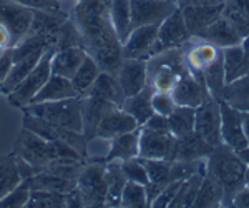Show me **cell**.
<instances>
[{
    "instance_id": "681fc988",
    "label": "cell",
    "mask_w": 249,
    "mask_h": 208,
    "mask_svg": "<svg viewBox=\"0 0 249 208\" xmlns=\"http://www.w3.org/2000/svg\"><path fill=\"white\" fill-rule=\"evenodd\" d=\"M231 207H241V208H249V187H243L236 197L232 198Z\"/></svg>"
},
{
    "instance_id": "f546056e",
    "label": "cell",
    "mask_w": 249,
    "mask_h": 208,
    "mask_svg": "<svg viewBox=\"0 0 249 208\" xmlns=\"http://www.w3.org/2000/svg\"><path fill=\"white\" fill-rule=\"evenodd\" d=\"M108 17L118 35L120 42H124L131 32V3L130 0H110L108 2Z\"/></svg>"
},
{
    "instance_id": "e0dca14e",
    "label": "cell",
    "mask_w": 249,
    "mask_h": 208,
    "mask_svg": "<svg viewBox=\"0 0 249 208\" xmlns=\"http://www.w3.org/2000/svg\"><path fill=\"white\" fill-rule=\"evenodd\" d=\"M208 95L211 94L208 90L204 80L195 77L191 72H188L183 77H179L175 89L171 90V97L175 100L176 105L193 107V109H196Z\"/></svg>"
},
{
    "instance_id": "d4e9b609",
    "label": "cell",
    "mask_w": 249,
    "mask_h": 208,
    "mask_svg": "<svg viewBox=\"0 0 249 208\" xmlns=\"http://www.w3.org/2000/svg\"><path fill=\"white\" fill-rule=\"evenodd\" d=\"M85 95H91V97H98L108 102L115 103L116 107L122 109L123 102H124V94L118 83V78L113 74H108V72H100V75L96 77L93 82V85L87 90Z\"/></svg>"
},
{
    "instance_id": "6da1fadb",
    "label": "cell",
    "mask_w": 249,
    "mask_h": 208,
    "mask_svg": "<svg viewBox=\"0 0 249 208\" xmlns=\"http://www.w3.org/2000/svg\"><path fill=\"white\" fill-rule=\"evenodd\" d=\"M82 34L83 49L100 69L116 75L123 62V43L108 17V3L78 0L73 7V19Z\"/></svg>"
},
{
    "instance_id": "b9f144b4",
    "label": "cell",
    "mask_w": 249,
    "mask_h": 208,
    "mask_svg": "<svg viewBox=\"0 0 249 208\" xmlns=\"http://www.w3.org/2000/svg\"><path fill=\"white\" fill-rule=\"evenodd\" d=\"M32 189L29 180H22L10 193H7L5 197L0 200V208H22L27 207L30 198Z\"/></svg>"
},
{
    "instance_id": "bcb514c9",
    "label": "cell",
    "mask_w": 249,
    "mask_h": 208,
    "mask_svg": "<svg viewBox=\"0 0 249 208\" xmlns=\"http://www.w3.org/2000/svg\"><path fill=\"white\" fill-rule=\"evenodd\" d=\"M15 2L22 3L25 7H30L34 10H58L62 9L60 7V2L57 0H15Z\"/></svg>"
},
{
    "instance_id": "c3c4849f",
    "label": "cell",
    "mask_w": 249,
    "mask_h": 208,
    "mask_svg": "<svg viewBox=\"0 0 249 208\" xmlns=\"http://www.w3.org/2000/svg\"><path fill=\"white\" fill-rule=\"evenodd\" d=\"M15 158H17L18 173H20V177H22V180H29V178L34 177L35 173H38V171L35 170L29 162H25V160L20 158V157H17V155H15Z\"/></svg>"
},
{
    "instance_id": "11a10c76",
    "label": "cell",
    "mask_w": 249,
    "mask_h": 208,
    "mask_svg": "<svg viewBox=\"0 0 249 208\" xmlns=\"http://www.w3.org/2000/svg\"><path fill=\"white\" fill-rule=\"evenodd\" d=\"M241 47H243L244 50V55H246V58L249 60V35L243 38V42H241Z\"/></svg>"
},
{
    "instance_id": "7dc6e473",
    "label": "cell",
    "mask_w": 249,
    "mask_h": 208,
    "mask_svg": "<svg viewBox=\"0 0 249 208\" xmlns=\"http://www.w3.org/2000/svg\"><path fill=\"white\" fill-rule=\"evenodd\" d=\"M142 127H146L150 130H156V132H170V123H168V117L164 115H160V113H153L150 118L144 122V125Z\"/></svg>"
},
{
    "instance_id": "277c9868",
    "label": "cell",
    "mask_w": 249,
    "mask_h": 208,
    "mask_svg": "<svg viewBox=\"0 0 249 208\" xmlns=\"http://www.w3.org/2000/svg\"><path fill=\"white\" fill-rule=\"evenodd\" d=\"M23 112L43 118L53 125L63 127L68 130L82 132L83 133V120H82V95L80 97H70L55 102H40L30 103Z\"/></svg>"
},
{
    "instance_id": "d6a6232c",
    "label": "cell",
    "mask_w": 249,
    "mask_h": 208,
    "mask_svg": "<svg viewBox=\"0 0 249 208\" xmlns=\"http://www.w3.org/2000/svg\"><path fill=\"white\" fill-rule=\"evenodd\" d=\"M32 190H50V191H60V193H68L77 187V180L60 177L52 171L42 170L35 173L34 177L29 178Z\"/></svg>"
},
{
    "instance_id": "f1b7e54d",
    "label": "cell",
    "mask_w": 249,
    "mask_h": 208,
    "mask_svg": "<svg viewBox=\"0 0 249 208\" xmlns=\"http://www.w3.org/2000/svg\"><path fill=\"white\" fill-rule=\"evenodd\" d=\"M105 180H107L105 207H120L122 191L128 182L122 170V160H110V162H107Z\"/></svg>"
},
{
    "instance_id": "ba28073f",
    "label": "cell",
    "mask_w": 249,
    "mask_h": 208,
    "mask_svg": "<svg viewBox=\"0 0 249 208\" xmlns=\"http://www.w3.org/2000/svg\"><path fill=\"white\" fill-rule=\"evenodd\" d=\"M193 35L190 34L184 22V17L179 10V5L170 17H166L158 25V34H156V40L153 45V55L161 54V52L173 50V49H181L191 40Z\"/></svg>"
},
{
    "instance_id": "e575fe53",
    "label": "cell",
    "mask_w": 249,
    "mask_h": 208,
    "mask_svg": "<svg viewBox=\"0 0 249 208\" xmlns=\"http://www.w3.org/2000/svg\"><path fill=\"white\" fill-rule=\"evenodd\" d=\"M193 207H223V189L218 180L204 173Z\"/></svg>"
},
{
    "instance_id": "9c48e42d",
    "label": "cell",
    "mask_w": 249,
    "mask_h": 208,
    "mask_svg": "<svg viewBox=\"0 0 249 208\" xmlns=\"http://www.w3.org/2000/svg\"><path fill=\"white\" fill-rule=\"evenodd\" d=\"M195 132L213 147H218L223 143V138H221V109L219 102L213 95H208L196 107Z\"/></svg>"
},
{
    "instance_id": "74e56055",
    "label": "cell",
    "mask_w": 249,
    "mask_h": 208,
    "mask_svg": "<svg viewBox=\"0 0 249 208\" xmlns=\"http://www.w3.org/2000/svg\"><path fill=\"white\" fill-rule=\"evenodd\" d=\"M100 72H102V69H100V65L95 62V58L90 57V55H87L85 60L82 62V65L78 67V70L75 72V75L70 80H71V83H73L75 89H77L78 94L85 95L87 90L93 85V82L100 75Z\"/></svg>"
},
{
    "instance_id": "7a4b0ae2",
    "label": "cell",
    "mask_w": 249,
    "mask_h": 208,
    "mask_svg": "<svg viewBox=\"0 0 249 208\" xmlns=\"http://www.w3.org/2000/svg\"><path fill=\"white\" fill-rule=\"evenodd\" d=\"M246 171L248 165L238 151L224 143L214 147L206 157V173L218 180L223 189V207H231L236 193L246 187Z\"/></svg>"
},
{
    "instance_id": "ab89813d",
    "label": "cell",
    "mask_w": 249,
    "mask_h": 208,
    "mask_svg": "<svg viewBox=\"0 0 249 208\" xmlns=\"http://www.w3.org/2000/svg\"><path fill=\"white\" fill-rule=\"evenodd\" d=\"M67 207V193L50 190H32L27 208H63Z\"/></svg>"
},
{
    "instance_id": "f35d334b",
    "label": "cell",
    "mask_w": 249,
    "mask_h": 208,
    "mask_svg": "<svg viewBox=\"0 0 249 208\" xmlns=\"http://www.w3.org/2000/svg\"><path fill=\"white\" fill-rule=\"evenodd\" d=\"M203 177H204V173H198V175H193V177L183 180L181 187H179L178 193L173 198L170 207H193L195 205V200H196V195H198L199 185H201V182H203Z\"/></svg>"
},
{
    "instance_id": "3957f363",
    "label": "cell",
    "mask_w": 249,
    "mask_h": 208,
    "mask_svg": "<svg viewBox=\"0 0 249 208\" xmlns=\"http://www.w3.org/2000/svg\"><path fill=\"white\" fill-rule=\"evenodd\" d=\"M14 153L17 157L29 162L37 171H42L52 160L57 158H73V160H87L80 151L65 142H50L40 137L35 132L22 127L14 142Z\"/></svg>"
},
{
    "instance_id": "7c38bea8",
    "label": "cell",
    "mask_w": 249,
    "mask_h": 208,
    "mask_svg": "<svg viewBox=\"0 0 249 208\" xmlns=\"http://www.w3.org/2000/svg\"><path fill=\"white\" fill-rule=\"evenodd\" d=\"M176 137L171 132H156L140 127V158L175 162Z\"/></svg>"
},
{
    "instance_id": "52a82bcc",
    "label": "cell",
    "mask_w": 249,
    "mask_h": 208,
    "mask_svg": "<svg viewBox=\"0 0 249 208\" xmlns=\"http://www.w3.org/2000/svg\"><path fill=\"white\" fill-rule=\"evenodd\" d=\"M22 127L35 132L37 135L43 137L45 140H50V142H55V140L65 142L68 145L73 147L77 151H80L85 158H88V140L85 138V135H83L82 132L68 130V129H63V127L53 125V123L47 122V120L38 118V117H35V115L29 113V112H23Z\"/></svg>"
},
{
    "instance_id": "f6af8a7d",
    "label": "cell",
    "mask_w": 249,
    "mask_h": 208,
    "mask_svg": "<svg viewBox=\"0 0 249 208\" xmlns=\"http://www.w3.org/2000/svg\"><path fill=\"white\" fill-rule=\"evenodd\" d=\"M181 183H183V180H173V182L168 183V185L161 190V193H160L158 197L153 200L151 207H156V208H160V207H170L171 202H173V198H175L176 193H178V190H179V187H181Z\"/></svg>"
},
{
    "instance_id": "484cf974",
    "label": "cell",
    "mask_w": 249,
    "mask_h": 208,
    "mask_svg": "<svg viewBox=\"0 0 249 208\" xmlns=\"http://www.w3.org/2000/svg\"><path fill=\"white\" fill-rule=\"evenodd\" d=\"M48 49H50V47H48ZM43 54H45V50H38L30 55H25V57H22V58L14 60V63H12V67H10V72L7 74V77L3 78V82H2V94L9 95L12 90L17 89L18 83L35 69V65L40 62Z\"/></svg>"
},
{
    "instance_id": "2e32d148",
    "label": "cell",
    "mask_w": 249,
    "mask_h": 208,
    "mask_svg": "<svg viewBox=\"0 0 249 208\" xmlns=\"http://www.w3.org/2000/svg\"><path fill=\"white\" fill-rule=\"evenodd\" d=\"M221 52L223 50L218 49L216 45L196 37H191L190 42L183 47V55L188 70L195 75L203 74V70L219 57Z\"/></svg>"
},
{
    "instance_id": "83f0119b",
    "label": "cell",
    "mask_w": 249,
    "mask_h": 208,
    "mask_svg": "<svg viewBox=\"0 0 249 208\" xmlns=\"http://www.w3.org/2000/svg\"><path fill=\"white\" fill-rule=\"evenodd\" d=\"M153 94H155V90L146 83V87H144L142 92L124 98V102L122 105V109L126 112V113H130L131 117L138 122L140 127L144 125V122L155 113L153 105H151V97H153Z\"/></svg>"
},
{
    "instance_id": "d590c367",
    "label": "cell",
    "mask_w": 249,
    "mask_h": 208,
    "mask_svg": "<svg viewBox=\"0 0 249 208\" xmlns=\"http://www.w3.org/2000/svg\"><path fill=\"white\" fill-rule=\"evenodd\" d=\"M195 110L193 107L176 105L175 110L168 115L170 132L175 137H183L195 130Z\"/></svg>"
},
{
    "instance_id": "8d00e7d4",
    "label": "cell",
    "mask_w": 249,
    "mask_h": 208,
    "mask_svg": "<svg viewBox=\"0 0 249 208\" xmlns=\"http://www.w3.org/2000/svg\"><path fill=\"white\" fill-rule=\"evenodd\" d=\"M203 78H204V83H206L208 90H210V94L218 100V102H221L224 85H226V78H224L223 52H221V55L211 63V65H208L206 69L203 70Z\"/></svg>"
},
{
    "instance_id": "91938a15",
    "label": "cell",
    "mask_w": 249,
    "mask_h": 208,
    "mask_svg": "<svg viewBox=\"0 0 249 208\" xmlns=\"http://www.w3.org/2000/svg\"><path fill=\"white\" fill-rule=\"evenodd\" d=\"M57 2H60V3H62V2H63V0H57Z\"/></svg>"
},
{
    "instance_id": "5b68a950",
    "label": "cell",
    "mask_w": 249,
    "mask_h": 208,
    "mask_svg": "<svg viewBox=\"0 0 249 208\" xmlns=\"http://www.w3.org/2000/svg\"><path fill=\"white\" fill-rule=\"evenodd\" d=\"M107 162L103 158L88 160L80 170L77 187L83 207H105L107 202V180H105Z\"/></svg>"
},
{
    "instance_id": "836d02e7",
    "label": "cell",
    "mask_w": 249,
    "mask_h": 208,
    "mask_svg": "<svg viewBox=\"0 0 249 208\" xmlns=\"http://www.w3.org/2000/svg\"><path fill=\"white\" fill-rule=\"evenodd\" d=\"M20 182L22 177L18 173L15 153L12 151L9 155H0V200L10 193Z\"/></svg>"
},
{
    "instance_id": "94428289",
    "label": "cell",
    "mask_w": 249,
    "mask_h": 208,
    "mask_svg": "<svg viewBox=\"0 0 249 208\" xmlns=\"http://www.w3.org/2000/svg\"><path fill=\"white\" fill-rule=\"evenodd\" d=\"M176 2H179V0H176Z\"/></svg>"
},
{
    "instance_id": "7402d4cb",
    "label": "cell",
    "mask_w": 249,
    "mask_h": 208,
    "mask_svg": "<svg viewBox=\"0 0 249 208\" xmlns=\"http://www.w3.org/2000/svg\"><path fill=\"white\" fill-rule=\"evenodd\" d=\"M87 55V50L80 45L55 50L53 57H52V74L65 78H71Z\"/></svg>"
},
{
    "instance_id": "8992f818",
    "label": "cell",
    "mask_w": 249,
    "mask_h": 208,
    "mask_svg": "<svg viewBox=\"0 0 249 208\" xmlns=\"http://www.w3.org/2000/svg\"><path fill=\"white\" fill-rule=\"evenodd\" d=\"M55 47H50V49L45 50V54L42 55L40 62L35 65V69L27 75L25 78L17 85V89L12 90L7 98H9V103L15 109H25L27 105H30L32 100H34L35 95L38 94L40 89L47 83V80L50 78L52 75V57L55 54Z\"/></svg>"
},
{
    "instance_id": "4fadbf2b",
    "label": "cell",
    "mask_w": 249,
    "mask_h": 208,
    "mask_svg": "<svg viewBox=\"0 0 249 208\" xmlns=\"http://www.w3.org/2000/svg\"><path fill=\"white\" fill-rule=\"evenodd\" d=\"M219 109H221V138H223V143L231 147L234 151L246 149L248 142L246 137H244V129H243L244 112L236 110L234 107L228 105L223 100L219 102Z\"/></svg>"
},
{
    "instance_id": "44dd1931",
    "label": "cell",
    "mask_w": 249,
    "mask_h": 208,
    "mask_svg": "<svg viewBox=\"0 0 249 208\" xmlns=\"http://www.w3.org/2000/svg\"><path fill=\"white\" fill-rule=\"evenodd\" d=\"M179 10H181L186 27L190 30V34L195 37L199 30H203L204 27H208L211 22H214L216 19L221 17L223 9L219 7H210V5H201V3H190V2H181L178 3Z\"/></svg>"
},
{
    "instance_id": "816d5d0a",
    "label": "cell",
    "mask_w": 249,
    "mask_h": 208,
    "mask_svg": "<svg viewBox=\"0 0 249 208\" xmlns=\"http://www.w3.org/2000/svg\"><path fill=\"white\" fill-rule=\"evenodd\" d=\"M181 2L201 3V5H210V7H219V9H224V3H226V0H179L178 3H181Z\"/></svg>"
},
{
    "instance_id": "f5cc1de1",
    "label": "cell",
    "mask_w": 249,
    "mask_h": 208,
    "mask_svg": "<svg viewBox=\"0 0 249 208\" xmlns=\"http://www.w3.org/2000/svg\"><path fill=\"white\" fill-rule=\"evenodd\" d=\"M243 129H244V137H246V142H248V147H249V112H244Z\"/></svg>"
},
{
    "instance_id": "ffe728a7",
    "label": "cell",
    "mask_w": 249,
    "mask_h": 208,
    "mask_svg": "<svg viewBox=\"0 0 249 208\" xmlns=\"http://www.w3.org/2000/svg\"><path fill=\"white\" fill-rule=\"evenodd\" d=\"M136 129H140L138 122L123 109L116 107L102 118L98 129H96V138H103L110 142L113 137H118L126 132H133Z\"/></svg>"
},
{
    "instance_id": "db71d44e",
    "label": "cell",
    "mask_w": 249,
    "mask_h": 208,
    "mask_svg": "<svg viewBox=\"0 0 249 208\" xmlns=\"http://www.w3.org/2000/svg\"><path fill=\"white\" fill-rule=\"evenodd\" d=\"M238 153H239V157L243 158V162L246 163L248 169H249V147H246V149H243V150H239Z\"/></svg>"
},
{
    "instance_id": "60d3db41",
    "label": "cell",
    "mask_w": 249,
    "mask_h": 208,
    "mask_svg": "<svg viewBox=\"0 0 249 208\" xmlns=\"http://www.w3.org/2000/svg\"><path fill=\"white\" fill-rule=\"evenodd\" d=\"M120 207L126 208H144L148 205V197H146V189L142 183L130 182L128 180L126 185L122 191V200H120Z\"/></svg>"
},
{
    "instance_id": "30bf717a",
    "label": "cell",
    "mask_w": 249,
    "mask_h": 208,
    "mask_svg": "<svg viewBox=\"0 0 249 208\" xmlns=\"http://www.w3.org/2000/svg\"><path fill=\"white\" fill-rule=\"evenodd\" d=\"M34 20V9L25 7L15 0H0V22L9 29L12 47L27 37Z\"/></svg>"
},
{
    "instance_id": "9a60e30c",
    "label": "cell",
    "mask_w": 249,
    "mask_h": 208,
    "mask_svg": "<svg viewBox=\"0 0 249 208\" xmlns=\"http://www.w3.org/2000/svg\"><path fill=\"white\" fill-rule=\"evenodd\" d=\"M158 34V25L136 27L123 42V58L150 60L153 55V45Z\"/></svg>"
},
{
    "instance_id": "6f0895ef",
    "label": "cell",
    "mask_w": 249,
    "mask_h": 208,
    "mask_svg": "<svg viewBox=\"0 0 249 208\" xmlns=\"http://www.w3.org/2000/svg\"><path fill=\"white\" fill-rule=\"evenodd\" d=\"M75 2H78V0H75ZM91 2H103V3H108L110 0H91Z\"/></svg>"
},
{
    "instance_id": "1f68e13d",
    "label": "cell",
    "mask_w": 249,
    "mask_h": 208,
    "mask_svg": "<svg viewBox=\"0 0 249 208\" xmlns=\"http://www.w3.org/2000/svg\"><path fill=\"white\" fill-rule=\"evenodd\" d=\"M221 100L239 112H249V74L226 83Z\"/></svg>"
},
{
    "instance_id": "d6986e66",
    "label": "cell",
    "mask_w": 249,
    "mask_h": 208,
    "mask_svg": "<svg viewBox=\"0 0 249 208\" xmlns=\"http://www.w3.org/2000/svg\"><path fill=\"white\" fill-rule=\"evenodd\" d=\"M195 37L206 40V42L216 45L218 49L239 45V43L243 42V37L238 34V30H236L234 27L228 22V19H224L223 15L216 19L214 22H211L208 27H204L203 30H199Z\"/></svg>"
},
{
    "instance_id": "5bb4252c",
    "label": "cell",
    "mask_w": 249,
    "mask_h": 208,
    "mask_svg": "<svg viewBox=\"0 0 249 208\" xmlns=\"http://www.w3.org/2000/svg\"><path fill=\"white\" fill-rule=\"evenodd\" d=\"M116 78H118L124 97H131V95L142 92L148 83L146 60L123 58L122 65L116 72Z\"/></svg>"
},
{
    "instance_id": "603a6c76",
    "label": "cell",
    "mask_w": 249,
    "mask_h": 208,
    "mask_svg": "<svg viewBox=\"0 0 249 208\" xmlns=\"http://www.w3.org/2000/svg\"><path fill=\"white\" fill-rule=\"evenodd\" d=\"M214 147L210 145L208 142L199 137L195 130L190 133L183 135V137H176V147H175V160H199L206 158L211 153Z\"/></svg>"
},
{
    "instance_id": "cb8c5ba5",
    "label": "cell",
    "mask_w": 249,
    "mask_h": 208,
    "mask_svg": "<svg viewBox=\"0 0 249 208\" xmlns=\"http://www.w3.org/2000/svg\"><path fill=\"white\" fill-rule=\"evenodd\" d=\"M70 97H80V94L73 87L71 80L52 74L45 85H43L38 94L34 97L32 103L55 102V100H63V98H70Z\"/></svg>"
},
{
    "instance_id": "4dcf8cb0",
    "label": "cell",
    "mask_w": 249,
    "mask_h": 208,
    "mask_svg": "<svg viewBox=\"0 0 249 208\" xmlns=\"http://www.w3.org/2000/svg\"><path fill=\"white\" fill-rule=\"evenodd\" d=\"M221 50H223L224 78H226V83L249 74V60L244 55L241 43L239 45L226 47V49H221Z\"/></svg>"
},
{
    "instance_id": "f907efd6",
    "label": "cell",
    "mask_w": 249,
    "mask_h": 208,
    "mask_svg": "<svg viewBox=\"0 0 249 208\" xmlns=\"http://www.w3.org/2000/svg\"><path fill=\"white\" fill-rule=\"evenodd\" d=\"M0 45L7 47V49H12V35L9 29L0 22Z\"/></svg>"
},
{
    "instance_id": "680465c9",
    "label": "cell",
    "mask_w": 249,
    "mask_h": 208,
    "mask_svg": "<svg viewBox=\"0 0 249 208\" xmlns=\"http://www.w3.org/2000/svg\"><path fill=\"white\" fill-rule=\"evenodd\" d=\"M0 94H2V78H0Z\"/></svg>"
},
{
    "instance_id": "9f6ffc18",
    "label": "cell",
    "mask_w": 249,
    "mask_h": 208,
    "mask_svg": "<svg viewBox=\"0 0 249 208\" xmlns=\"http://www.w3.org/2000/svg\"><path fill=\"white\" fill-rule=\"evenodd\" d=\"M5 50H7V47H2V45H0V57H2V55L5 54Z\"/></svg>"
},
{
    "instance_id": "8fae6325",
    "label": "cell",
    "mask_w": 249,
    "mask_h": 208,
    "mask_svg": "<svg viewBox=\"0 0 249 208\" xmlns=\"http://www.w3.org/2000/svg\"><path fill=\"white\" fill-rule=\"evenodd\" d=\"M131 30L143 25H160L178 9L176 0H130Z\"/></svg>"
},
{
    "instance_id": "4316f807",
    "label": "cell",
    "mask_w": 249,
    "mask_h": 208,
    "mask_svg": "<svg viewBox=\"0 0 249 208\" xmlns=\"http://www.w3.org/2000/svg\"><path fill=\"white\" fill-rule=\"evenodd\" d=\"M140 153V129L133 132H126L118 137H113L110 140V149H108L107 157L103 158L105 162L110 160H128L138 157Z\"/></svg>"
},
{
    "instance_id": "ac0fdd59",
    "label": "cell",
    "mask_w": 249,
    "mask_h": 208,
    "mask_svg": "<svg viewBox=\"0 0 249 208\" xmlns=\"http://www.w3.org/2000/svg\"><path fill=\"white\" fill-rule=\"evenodd\" d=\"M113 109H116V105L108 102V100L91 97V95H82L83 135L88 140V143L93 138H96V129H98L102 118Z\"/></svg>"
},
{
    "instance_id": "7bdbcfd3",
    "label": "cell",
    "mask_w": 249,
    "mask_h": 208,
    "mask_svg": "<svg viewBox=\"0 0 249 208\" xmlns=\"http://www.w3.org/2000/svg\"><path fill=\"white\" fill-rule=\"evenodd\" d=\"M122 170H123L126 180H130V182L142 183V185H146V183L150 182V180H148L146 169H144V163H143V160L140 157L123 160V162H122Z\"/></svg>"
},
{
    "instance_id": "ee69618b",
    "label": "cell",
    "mask_w": 249,
    "mask_h": 208,
    "mask_svg": "<svg viewBox=\"0 0 249 208\" xmlns=\"http://www.w3.org/2000/svg\"><path fill=\"white\" fill-rule=\"evenodd\" d=\"M151 105H153L155 113L168 117L175 110L176 103L171 97V92H155L153 97H151Z\"/></svg>"
}]
</instances>
